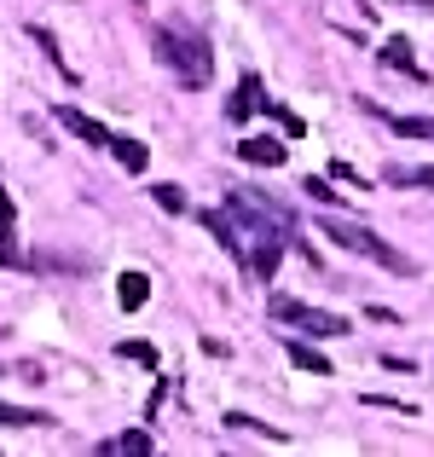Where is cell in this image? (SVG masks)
<instances>
[{"label":"cell","instance_id":"6da1fadb","mask_svg":"<svg viewBox=\"0 0 434 457\" xmlns=\"http://www.w3.org/2000/svg\"><path fill=\"white\" fill-rule=\"evenodd\" d=\"M156 58L179 76V87H209V76H214V53L191 23H163L156 29Z\"/></svg>","mask_w":434,"mask_h":457},{"label":"cell","instance_id":"7a4b0ae2","mask_svg":"<svg viewBox=\"0 0 434 457\" xmlns=\"http://www.w3.org/2000/svg\"><path fill=\"white\" fill-rule=\"evenodd\" d=\"M319 232L330 237L336 249H347V255H365V261H377V267H388V272H405V278L417 272V261H412V255H400V249H394L388 237H377L371 226H359V220H342V214H324V220H319Z\"/></svg>","mask_w":434,"mask_h":457},{"label":"cell","instance_id":"3957f363","mask_svg":"<svg viewBox=\"0 0 434 457\" xmlns=\"http://www.w3.org/2000/svg\"><path fill=\"white\" fill-rule=\"evenodd\" d=\"M272 319H279V324H296V330L313 336V342H330V336H347V330H354L342 312L313 307V302H296V295H272Z\"/></svg>","mask_w":434,"mask_h":457},{"label":"cell","instance_id":"277c9868","mask_svg":"<svg viewBox=\"0 0 434 457\" xmlns=\"http://www.w3.org/2000/svg\"><path fill=\"white\" fill-rule=\"evenodd\" d=\"M203 226H209V237H214V244H221L232 261H249V249H244L249 232H238V214H232V209H203Z\"/></svg>","mask_w":434,"mask_h":457},{"label":"cell","instance_id":"5b68a950","mask_svg":"<svg viewBox=\"0 0 434 457\" xmlns=\"http://www.w3.org/2000/svg\"><path fill=\"white\" fill-rule=\"evenodd\" d=\"M53 116H58V122H64V128H70L76 139H88V145H99V151H116V134H111L104 122H93L88 111H76V104H58Z\"/></svg>","mask_w":434,"mask_h":457},{"label":"cell","instance_id":"8992f818","mask_svg":"<svg viewBox=\"0 0 434 457\" xmlns=\"http://www.w3.org/2000/svg\"><path fill=\"white\" fill-rule=\"evenodd\" d=\"M284 249H289V237H261V244L249 249V261H244L249 278H255V284H272V272H279V255H284Z\"/></svg>","mask_w":434,"mask_h":457},{"label":"cell","instance_id":"52a82bcc","mask_svg":"<svg viewBox=\"0 0 434 457\" xmlns=\"http://www.w3.org/2000/svg\"><path fill=\"white\" fill-rule=\"evenodd\" d=\"M238 156H244L249 168H284V156H289V151H284L272 134H255V139H244V145H238Z\"/></svg>","mask_w":434,"mask_h":457},{"label":"cell","instance_id":"ba28073f","mask_svg":"<svg viewBox=\"0 0 434 457\" xmlns=\"http://www.w3.org/2000/svg\"><path fill=\"white\" fill-rule=\"evenodd\" d=\"M0 267H23V249H18V209H12V197H0Z\"/></svg>","mask_w":434,"mask_h":457},{"label":"cell","instance_id":"9c48e42d","mask_svg":"<svg viewBox=\"0 0 434 457\" xmlns=\"http://www.w3.org/2000/svg\"><path fill=\"white\" fill-rule=\"evenodd\" d=\"M284 353L296 359V365L307 370V377H330V359H324L319 347H313V336H284Z\"/></svg>","mask_w":434,"mask_h":457},{"label":"cell","instance_id":"30bf717a","mask_svg":"<svg viewBox=\"0 0 434 457\" xmlns=\"http://www.w3.org/2000/svg\"><path fill=\"white\" fill-rule=\"evenodd\" d=\"M145 295H151V278H145V272H122V278H116V302H122V312H139Z\"/></svg>","mask_w":434,"mask_h":457},{"label":"cell","instance_id":"8fae6325","mask_svg":"<svg viewBox=\"0 0 434 457\" xmlns=\"http://www.w3.org/2000/svg\"><path fill=\"white\" fill-rule=\"evenodd\" d=\"M382 64H388V70H405V76H417V81H423V70H417V58H412V41H405V35H394V41H382Z\"/></svg>","mask_w":434,"mask_h":457},{"label":"cell","instance_id":"7c38bea8","mask_svg":"<svg viewBox=\"0 0 434 457\" xmlns=\"http://www.w3.org/2000/svg\"><path fill=\"white\" fill-rule=\"evenodd\" d=\"M255 104H267V99H261V81L244 76V81H238V93H232V104H226V116H232V122H244Z\"/></svg>","mask_w":434,"mask_h":457},{"label":"cell","instance_id":"4fadbf2b","mask_svg":"<svg viewBox=\"0 0 434 457\" xmlns=\"http://www.w3.org/2000/svg\"><path fill=\"white\" fill-rule=\"evenodd\" d=\"M0 428H53V417L29 405H0Z\"/></svg>","mask_w":434,"mask_h":457},{"label":"cell","instance_id":"5bb4252c","mask_svg":"<svg viewBox=\"0 0 434 457\" xmlns=\"http://www.w3.org/2000/svg\"><path fill=\"white\" fill-rule=\"evenodd\" d=\"M29 41H35V46H41V53H46V58H53V70H58V76H70V81H76V70H70V58H64V53H58V41H53V29H41V23H29Z\"/></svg>","mask_w":434,"mask_h":457},{"label":"cell","instance_id":"9a60e30c","mask_svg":"<svg viewBox=\"0 0 434 457\" xmlns=\"http://www.w3.org/2000/svg\"><path fill=\"white\" fill-rule=\"evenodd\" d=\"M382 179H388V186H429V191H434V162H429V168H400V162H388V174H382Z\"/></svg>","mask_w":434,"mask_h":457},{"label":"cell","instance_id":"2e32d148","mask_svg":"<svg viewBox=\"0 0 434 457\" xmlns=\"http://www.w3.org/2000/svg\"><path fill=\"white\" fill-rule=\"evenodd\" d=\"M388 128L400 139H434V116H388Z\"/></svg>","mask_w":434,"mask_h":457},{"label":"cell","instance_id":"e0dca14e","mask_svg":"<svg viewBox=\"0 0 434 457\" xmlns=\"http://www.w3.org/2000/svg\"><path fill=\"white\" fill-rule=\"evenodd\" d=\"M116 162H122L128 174H145V162H151V151H145L139 139H116Z\"/></svg>","mask_w":434,"mask_h":457},{"label":"cell","instance_id":"ac0fdd59","mask_svg":"<svg viewBox=\"0 0 434 457\" xmlns=\"http://www.w3.org/2000/svg\"><path fill=\"white\" fill-rule=\"evenodd\" d=\"M226 428H255V435H267V440H279L284 446V428H272V423H261V417H249V411H226Z\"/></svg>","mask_w":434,"mask_h":457},{"label":"cell","instance_id":"d6986e66","mask_svg":"<svg viewBox=\"0 0 434 457\" xmlns=\"http://www.w3.org/2000/svg\"><path fill=\"white\" fill-rule=\"evenodd\" d=\"M99 452H134V457H145L151 452V435H145V428H128V435H116V440H104Z\"/></svg>","mask_w":434,"mask_h":457},{"label":"cell","instance_id":"ffe728a7","mask_svg":"<svg viewBox=\"0 0 434 457\" xmlns=\"http://www.w3.org/2000/svg\"><path fill=\"white\" fill-rule=\"evenodd\" d=\"M151 197H156V209H163V214H186V191H179V186H156Z\"/></svg>","mask_w":434,"mask_h":457},{"label":"cell","instance_id":"44dd1931","mask_svg":"<svg viewBox=\"0 0 434 457\" xmlns=\"http://www.w3.org/2000/svg\"><path fill=\"white\" fill-rule=\"evenodd\" d=\"M116 353H122V359H134V365H156V347H151V342H122Z\"/></svg>","mask_w":434,"mask_h":457},{"label":"cell","instance_id":"7402d4cb","mask_svg":"<svg viewBox=\"0 0 434 457\" xmlns=\"http://www.w3.org/2000/svg\"><path fill=\"white\" fill-rule=\"evenodd\" d=\"M330 174H336V179H347V186H354V191H371V179L359 174V168H347L342 156H336V162H330Z\"/></svg>","mask_w":434,"mask_h":457},{"label":"cell","instance_id":"603a6c76","mask_svg":"<svg viewBox=\"0 0 434 457\" xmlns=\"http://www.w3.org/2000/svg\"><path fill=\"white\" fill-rule=\"evenodd\" d=\"M365 405H377V411H405V417L417 411V405H405V400H388V394H365Z\"/></svg>","mask_w":434,"mask_h":457},{"label":"cell","instance_id":"cb8c5ba5","mask_svg":"<svg viewBox=\"0 0 434 457\" xmlns=\"http://www.w3.org/2000/svg\"><path fill=\"white\" fill-rule=\"evenodd\" d=\"M301 191H307V197H319V203H330V197H336V191L324 186V179H301Z\"/></svg>","mask_w":434,"mask_h":457},{"label":"cell","instance_id":"d4e9b609","mask_svg":"<svg viewBox=\"0 0 434 457\" xmlns=\"http://www.w3.org/2000/svg\"><path fill=\"white\" fill-rule=\"evenodd\" d=\"M394 6H412V12H434V0H394Z\"/></svg>","mask_w":434,"mask_h":457},{"label":"cell","instance_id":"484cf974","mask_svg":"<svg viewBox=\"0 0 434 457\" xmlns=\"http://www.w3.org/2000/svg\"><path fill=\"white\" fill-rule=\"evenodd\" d=\"M0 336H6V330H0Z\"/></svg>","mask_w":434,"mask_h":457}]
</instances>
